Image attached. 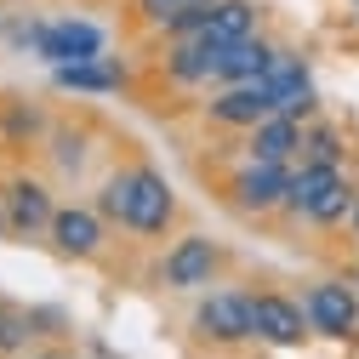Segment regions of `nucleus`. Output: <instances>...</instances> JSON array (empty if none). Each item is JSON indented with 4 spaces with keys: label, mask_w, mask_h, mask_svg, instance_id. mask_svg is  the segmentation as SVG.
<instances>
[{
    "label": "nucleus",
    "mask_w": 359,
    "mask_h": 359,
    "mask_svg": "<svg viewBox=\"0 0 359 359\" xmlns=\"http://www.w3.org/2000/svg\"><path fill=\"white\" fill-rule=\"evenodd\" d=\"M262 18H257V0H211V12H205V40H217V46H240V40H251V34H262L257 29Z\"/></svg>",
    "instance_id": "15"
},
{
    "label": "nucleus",
    "mask_w": 359,
    "mask_h": 359,
    "mask_svg": "<svg viewBox=\"0 0 359 359\" xmlns=\"http://www.w3.org/2000/svg\"><path fill=\"white\" fill-rule=\"evenodd\" d=\"M274 40H262V34H251V40H240V46H222V69H217V86H229V80H262L268 74V63H274Z\"/></svg>",
    "instance_id": "17"
},
{
    "label": "nucleus",
    "mask_w": 359,
    "mask_h": 359,
    "mask_svg": "<svg viewBox=\"0 0 359 359\" xmlns=\"http://www.w3.org/2000/svg\"><path fill=\"white\" fill-rule=\"evenodd\" d=\"M285 183H291V165L245 160L229 183H222V200H229L240 217H274V211L285 205Z\"/></svg>",
    "instance_id": "4"
},
{
    "label": "nucleus",
    "mask_w": 359,
    "mask_h": 359,
    "mask_svg": "<svg viewBox=\"0 0 359 359\" xmlns=\"http://www.w3.org/2000/svg\"><path fill=\"white\" fill-rule=\"evenodd\" d=\"M353 6H359V0H353Z\"/></svg>",
    "instance_id": "27"
},
{
    "label": "nucleus",
    "mask_w": 359,
    "mask_h": 359,
    "mask_svg": "<svg viewBox=\"0 0 359 359\" xmlns=\"http://www.w3.org/2000/svg\"><path fill=\"white\" fill-rule=\"evenodd\" d=\"M29 46L46 57L52 69L57 63H86V57H103V29L86 23V18H52V23H34L29 29Z\"/></svg>",
    "instance_id": "7"
},
{
    "label": "nucleus",
    "mask_w": 359,
    "mask_h": 359,
    "mask_svg": "<svg viewBox=\"0 0 359 359\" xmlns=\"http://www.w3.org/2000/svg\"><path fill=\"white\" fill-rule=\"evenodd\" d=\"M217 69H222V46L205 34H177L165 40V80L171 86H217Z\"/></svg>",
    "instance_id": "12"
},
{
    "label": "nucleus",
    "mask_w": 359,
    "mask_h": 359,
    "mask_svg": "<svg viewBox=\"0 0 359 359\" xmlns=\"http://www.w3.org/2000/svg\"><path fill=\"white\" fill-rule=\"evenodd\" d=\"M23 359H69L63 348H34V353H23Z\"/></svg>",
    "instance_id": "24"
},
{
    "label": "nucleus",
    "mask_w": 359,
    "mask_h": 359,
    "mask_svg": "<svg viewBox=\"0 0 359 359\" xmlns=\"http://www.w3.org/2000/svg\"><path fill=\"white\" fill-rule=\"evenodd\" d=\"M274 114V97H268V86L262 80H229V86H211V103H205V120L217 126V131H245L257 126V120H268Z\"/></svg>",
    "instance_id": "8"
},
{
    "label": "nucleus",
    "mask_w": 359,
    "mask_h": 359,
    "mask_svg": "<svg viewBox=\"0 0 359 359\" xmlns=\"http://www.w3.org/2000/svg\"><path fill=\"white\" fill-rule=\"evenodd\" d=\"M194 331L211 348H245V342H257L251 291H205L200 308H194Z\"/></svg>",
    "instance_id": "2"
},
{
    "label": "nucleus",
    "mask_w": 359,
    "mask_h": 359,
    "mask_svg": "<svg viewBox=\"0 0 359 359\" xmlns=\"http://www.w3.org/2000/svg\"><path fill=\"white\" fill-rule=\"evenodd\" d=\"M353 205H359V183H353V177H342V183H337L320 205H313L308 222H313V229H325V234H331V229H348V222H353Z\"/></svg>",
    "instance_id": "20"
},
{
    "label": "nucleus",
    "mask_w": 359,
    "mask_h": 359,
    "mask_svg": "<svg viewBox=\"0 0 359 359\" xmlns=\"http://www.w3.org/2000/svg\"><path fill=\"white\" fill-rule=\"evenodd\" d=\"M46 240H52V251L69 257V262H92V257H103V245H109V217H103L97 205H57Z\"/></svg>",
    "instance_id": "10"
},
{
    "label": "nucleus",
    "mask_w": 359,
    "mask_h": 359,
    "mask_svg": "<svg viewBox=\"0 0 359 359\" xmlns=\"http://www.w3.org/2000/svg\"><path fill=\"white\" fill-rule=\"evenodd\" d=\"M302 126L308 120H291V114H268L245 131V160H268V165H297L302 154Z\"/></svg>",
    "instance_id": "14"
},
{
    "label": "nucleus",
    "mask_w": 359,
    "mask_h": 359,
    "mask_svg": "<svg viewBox=\"0 0 359 359\" xmlns=\"http://www.w3.org/2000/svg\"><path fill=\"white\" fill-rule=\"evenodd\" d=\"M353 348H359V337H353Z\"/></svg>",
    "instance_id": "26"
},
{
    "label": "nucleus",
    "mask_w": 359,
    "mask_h": 359,
    "mask_svg": "<svg viewBox=\"0 0 359 359\" xmlns=\"http://www.w3.org/2000/svg\"><path fill=\"white\" fill-rule=\"evenodd\" d=\"M297 160H308V165H348V137H342L331 120L313 114V120L302 126V154H297Z\"/></svg>",
    "instance_id": "19"
},
{
    "label": "nucleus",
    "mask_w": 359,
    "mask_h": 359,
    "mask_svg": "<svg viewBox=\"0 0 359 359\" xmlns=\"http://www.w3.org/2000/svg\"><path fill=\"white\" fill-rule=\"evenodd\" d=\"M342 177H348V165H308V160H297V165H291V183H285L280 217H285V222H308L313 205H320V200L342 183Z\"/></svg>",
    "instance_id": "13"
},
{
    "label": "nucleus",
    "mask_w": 359,
    "mask_h": 359,
    "mask_svg": "<svg viewBox=\"0 0 359 359\" xmlns=\"http://www.w3.org/2000/svg\"><path fill=\"white\" fill-rule=\"evenodd\" d=\"M0 240H12V217H6V194H0Z\"/></svg>",
    "instance_id": "23"
},
{
    "label": "nucleus",
    "mask_w": 359,
    "mask_h": 359,
    "mask_svg": "<svg viewBox=\"0 0 359 359\" xmlns=\"http://www.w3.org/2000/svg\"><path fill=\"white\" fill-rule=\"evenodd\" d=\"M131 183H137V165H120V171L103 177V189H97V200H92L109 222H120V229H126V217H131Z\"/></svg>",
    "instance_id": "21"
},
{
    "label": "nucleus",
    "mask_w": 359,
    "mask_h": 359,
    "mask_svg": "<svg viewBox=\"0 0 359 359\" xmlns=\"http://www.w3.org/2000/svg\"><path fill=\"white\" fill-rule=\"evenodd\" d=\"M183 6H194V0H137V23L165 34V29H171V18L183 12Z\"/></svg>",
    "instance_id": "22"
},
{
    "label": "nucleus",
    "mask_w": 359,
    "mask_h": 359,
    "mask_svg": "<svg viewBox=\"0 0 359 359\" xmlns=\"http://www.w3.org/2000/svg\"><path fill=\"white\" fill-rule=\"evenodd\" d=\"M302 313H308L313 337L353 342L359 337V285H348V280H313V285H302Z\"/></svg>",
    "instance_id": "3"
},
{
    "label": "nucleus",
    "mask_w": 359,
    "mask_h": 359,
    "mask_svg": "<svg viewBox=\"0 0 359 359\" xmlns=\"http://www.w3.org/2000/svg\"><path fill=\"white\" fill-rule=\"evenodd\" d=\"M171 222H177V194H171V183H165L154 165H137L126 234H137V240H160V234H171Z\"/></svg>",
    "instance_id": "9"
},
{
    "label": "nucleus",
    "mask_w": 359,
    "mask_h": 359,
    "mask_svg": "<svg viewBox=\"0 0 359 359\" xmlns=\"http://www.w3.org/2000/svg\"><path fill=\"white\" fill-rule=\"evenodd\" d=\"M6 217H12V240H46L52 234V217H57V200L46 189V177H34V171H18L6 177Z\"/></svg>",
    "instance_id": "6"
},
{
    "label": "nucleus",
    "mask_w": 359,
    "mask_h": 359,
    "mask_svg": "<svg viewBox=\"0 0 359 359\" xmlns=\"http://www.w3.org/2000/svg\"><path fill=\"white\" fill-rule=\"evenodd\" d=\"M251 313H257V342H262V348L291 353V348H302V342L313 337L308 313H302V297H285V291H274V285L251 291Z\"/></svg>",
    "instance_id": "5"
},
{
    "label": "nucleus",
    "mask_w": 359,
    "mask_h": 359,
    "mask_svg": "<svg viewBox=\"0 0 359 359\" xmlns=\"http://www.w3.org/2000/svg\"><path fill=\"white\" fill-rule=\"evenodd\" d=\"M348 234H353V245H359V205H353V222H348Z\"/></svg>",
    "instance_id": "25"
},
{
    "label": "nucleus",
    "mask_w": 359,
    "mask_h": 359,
    "mask_svg": "<svg viewBox=\"0 0 359 359\" xmlns=\"http://www.w3.org/2000/svg\"><path fill=\"white\" fill-rule=\"evenodd\" d=\"M262 86H268V97H274V114H291V120H313V114H320L313 74H308V63L297 52L280 46L274 63H268V74H262Z\"/></svg>",
    "instance_id": "11"
},
{
    "label": "nucleus",
    "mask_w": 359,
    "mask_h": 359,
    "mask_svg": "<svg viewBox=\"0 0 359 359\" xmlns=\"http://www.w3.org/2000/svg\"><path fill=\"white\" fill-rule=\"evenodd\" d=\"M34 337H46V331H40V313L0 297V359H23Z\"/></svg>",
    "instance_id": "18"
},
{
    "label": "nucleus",
    "mask_w": 359,
    "mask_h": 359,
    "mask_svg": "<svg viewBox=\"0 0 359 359\" xmlns=\"http://www.w3.org/2000/svg\"><path fill=\"white\" fill-rule=\"evenodd\" d=\"M222 274V251L211 234H183L171 240L165 257H160V285L177 291V297H194V291H211Z\"/></svg>",
    "instance_id": "1"
},
{
    "label": "nucleus",
    "mask_w": 359,
    "mask_h": 359,
    "mask_svg": "<svg viewBox=\"0 0 359 359\" xmlns=\"http://www.w3.org/2000/svg\"><path fill=\"white\" fill-rule=\"evenodd\" d=\"M52 80L63 92H120L126 86V69L114 57H86V63H57Z\"/></svg>",
    "instance_id": "16"
}]
</instances>
